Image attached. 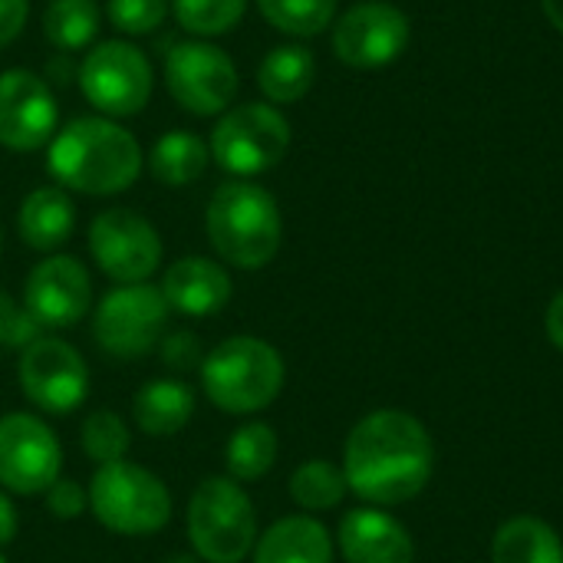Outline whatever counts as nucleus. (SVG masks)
I'll use <instances>...</instances> for the list:
<instances>
[{"label":"nucleus","instance_id":"5","mask_svg":"<svg viewBox=\"0 0 563 563\" xmlns=\"http://www.w3.org/2000/svg\"><path fill=\"white\" fill-rule=\"evenodd\" d=\"M86 495H89V511L112 534H125V538L155 534L172 518V495L165 482L125 459L112 465H99Z\"/></svg>","mask_w":563,"mask_h":563},{"label":"nucleus","instance_id":"37","mask_svg":"<svg viewBox=\"0 0 563 563\" xmlns=\"http://www.w3.org/2000/svg\"><path fill=\"white\" fill-rule=\"evenodd\" d=\"M544 327H548L551 343L563 353V290L561 294H554V300H551V307H548V317H544Z\"/></svg>","mask_w":563,"mask_h":563},{"label":"nucleus","instance_id":"14","mask_svg":"<svg viewBox=\"0 0 563 563\" xmlns=\"http://www.w3.org/2000/svg\"><path fill=\"white\" fill-rule=\"evenodd\" d=\"M59 129V106L49 82L23 66L0 73V145L10 152H36Z\"/></svg>","mask_w":563,"mask_h":563},{"label":"nucleus","instance_id":"22","mask_svg":"<svg viewBox=\"0 0 563 563\" xmlns=\"http://www.w3.org/2000/svg\"><path fill=\"white\" fill-rule=\"evenodd\" d=\"M492 563H563L561 534L531 515H518L495 531Z\"/></svg>","mask_w":563,"mask_h":563},{"label":"nucleus","instance_id":"12","mask_svg":"<svg viewBox=\"0 0 563 563\" xmlns=\"http://www.w3.org/2000/svg\"><path fill=\"white\" fill-rule=\"evenodd\" d=\"M16 379L23 396L53 416H69L89 396V366L86 360L56 336H40L20 350Z\"/></svg>","mask_w":563,"mask_h":563},{"label":"nucleus","instance_id":"34","mask_svg":"<svg viewBox=\"0 0 563 563\" xmlns=\"http://www.w3.org/2000/svg\"><path fill=\"white\" fill-rule=\"evenodd\" d=\"M43 495H46V511L56 521H73V518H79L89 508V495L76 482H69V478H56Z\"/></svg>","mask_w":563,"mask_h":563},{"label":"nucleus","instance_id":"16","mask_svg":"<svg viewBox=\"0 0 563 563\" xmlns=\"http://www.w3.org/2000/svg\"><path fill=\"white\" fill-rule=\"evenodd\" d=\"M23 307L43 330L76 327L92 307L89 271L69 254L43 257L23 284Z\"/></svg>","mask_w":563,"mask_h":563},{"label":"nucleus","instance_id":"8","mask_svg":"<svg viewBox=\"0 0 563 563\" xmlns=\"http://www.w3.org/2000/svg\"><path fill=\"white\" fill-rule=\"evenodd\" d=\"M211 158L234 178L271 172L290 148V122L271 102L231 106L211 132Z\"/></svg>","mask_w":563,"mask_h":563},{"label":"nucleus","instance_id":"31","mask_svg":"<svg viewBox=\"0 0 563 563\" xmlns=\"http://www.w3.org/2000/svg\"><path fill=\"white\" fill-rule=\"evenodd\" d=\"M168 10H172L168 0H109L106 3V16L122 36L155 33L165 23Z\"/></svg>","mask_w":563,"mask_h":563},{"label":"nucleus","instance_id":"41","mask_svg":"<svg viewBox=\"0 0 563 563\" xmlns=\"http://www.w3.org/2000/svg\"><path fill=\"white\" fill-rule=\"evenodd\" d=\"M0 247H3V234H0Z\"/></svg>","mask_w":563,"mask_h":563},{"label":"nucleus","instance_id":"24","mask_svg":"<svg viewBox=\"0 0 563 563\" xmlns=\"http://www.w3.org/2000/svg\"><path fill=\"white\" fill-rule=\"evenodd\" d=\"M211 162V148L201 135L185 132V129H172L162 139H155L152 152H148V172L155 181L168 185V188H185L191 181H198L205 175Z\"/></svg>","mask_w":563,"mask_h":563},{"label":"nucleus","instance_id":"26","mask_svg":"<svg viewBox=\"0 0 563 563\" xmlns=\"http://www.w3.org/2000/svg\"><path fill=\"white\" fill-rule=\"evenodd\" d=\"M277 432L267 422H247L241 426L224 449L228 478L234 482H257L264 478L277 462Z\"/></svg>","mask_w":563,"mask_h":563},{"label":"nucleus","instance_id":"36","mask_svg":"<svg viewBox=\"0 0 563 563\" xmlns=\"http://www.w3.org/2000/svg\"><path fill=\"white\" fill-rule=\"evenodd\" d=\"M20 531V518H16V508L13 501L0 492V548H7Z\"/></svg>","mask_w":563,"mask_h":563},{"label":"nucleus","instance_id":"9","mask_svg":"<svg viewBox=\"0 0 563 563\" xmlns=\"http://www.w3.org/2000/svg\"><path fill=\"white\" fill-rule=\"evenodd\" d=\"M172 307L155 284H119L92 313L96 343L115 360H139L152 353L168 327Z\"/></svg>","mask_w":563,"mask_h":563},{"label":"nucleus","instance_id":"25","mask_svg":"<svg viewBox=\"0 0 563 563\" xmlns=\"http://www.w3.org/2000/svg\"><path fill=\"white\" fill-rule=\"evenodd\" d=\"M102 7L96 0H49L43 13V36L63 53H79L96 43Z\"/></svg>","mask_w":563,"mask_h":563},{"label":"nucleus","instance_id":"27","mask_svg":"<svg viewBox=\"0 0 563 563\" xmlns=\"http://www.w3.org/2000/svg\"><path fill=\"white\" fill-rule=\"evenodd\" d=\"M346 492H350V485H346L343 468H336L333 462H323V459H310L290 475V498L303 511H330V508L343 505Z\"/></svg>","mask_w":563,"mask_h":563},{"label":"nucleus","instance_id":"6","mask_svg":"<svg viewBox=\"0 0 563 563\" xmlns=\"http://www.w3.org/2000/svg\"><path fill=\"white\" fill-rule=\"evenodd\" d=\"M188 538L205 563H241L257 544V511L234 478H205L188 501Z\"/></svg>","mask_w":563,"mask_h":563},{"label":"nucleus","instance_id":"21","mask_svg":"<svg viewBox=\"0 0 563 563\" xmlns=\"http://www.w3.org/2000/svg\"><path fill=\"white\" fill-rule=\"evenodd\" d=\"M132 416L145 435H178L195 416V389L178 379H152L135 393Z\"/></svg>","mask_w":563,"mask_h":563},{"label":"nucleus","instance_id":"11","mask_svg":"<svg viewBox=\"0 0 563 563\" xmlns=\"http://www.w3.org/2000/svg\"><path fill=\"white\" fill-rule=\"evenodd\" d=\"M89 251L99 271L115 284H145L162 264L155 224L132 208L99 211L89 224Z\"/></svg>","mask_w":563,"mask_h":563},{"label":"nucleus","instance_id":"40","mask_svg":"<svg viewBox=\"0 0 563 563\" xmlns=\"http://www.w3.org/2000/svg\"><path fill=\"white\" fill-rule=\"evenodd\" d=\"M0 563H7V558H3V554H0Z\"/></svg>","mask_w":563,"mask_h":563},{"label":"nucleus","instance_id":"2","mask_svg":"<svg viewBox=\"0 0 563 563\" xmlns=\"http://www.w3.org/2000/svg\"><path fill=\"white\" fill-rule=\"evenodd\" d=\"M145 155L139 139L106 115L69 119L46 145V172L59 188L79 195H119L142 175Z\"/></svg>","mask_w":563,"mask_h":563},{"label":"nucleus","instance_id":"28","mask_svg":"<svg viewBox=\"0 0 563 563\" xmlns=\"http://www.w3.org/2000/svg\"><path fill=\"white\" fill-rule=\"evenodd\" d=\"M257 10L290 36H317L336 20V0H257Z\"/></svg>","mask_w":563,"mask_h":563},{"label":"nucleus","instance_id":"18","mask_svg":"<svg viewBox=\"0 0 563 563\" xmlns=\"http://www.w3.org/2000/svg\"><path fill=\"white\" fill-rule=\"evenodd\" d=\"M231 274L211 257H181L162 277V294L172 313L185 317H214L231 300Z\"/></svg>","mask_w":563,"mask_h":563},{"label":"nucleus","instance_id":"4","mask_svg":"<svg viewBox=\"0 0 563 563\" xmlns=\"http://www.w3.org/2000/svg\"><path fill=\"white\" fill-rule=\"evenodd\" d=\"M284 356L257 336H231L205 353L201 389L228 416H251L267 409L284 389Z\"/></svg>","mask_w":563,"mask_h":563},{"label":"nucleus","instance_id":"39","mask_svg":"<svg viewBox=\"0 0 563 563\" xmlns=\"http://www.w3.org/2000/svg\"><path fill=\"white\" fill-rule=\"evenodd\" d=\"M168 563H201V558H185V554H181V558H172Z\"/></svg>","mask_w":563,"mask_h":563},{"label":"nucleus","instance_id":"33","mask_svg":"<svg viewBox=\"0 0 563 563\" xmlns=\"http://www.w3.org/2000/svg\"><path fill=\"white\" fill-rule=\"evenodd\" d=\"M158 346H162V360H165L168 369L185 373V369H195V366L201 369V363H205V346H201V340L191 330L165 333Z\"/></svg>","mask_w":563,"mask_h":563},{"label":"nucleus","instance_id":"13","mask_svg":"<svg viewBox=\"0 0 563 563\" xmlns=\"http://www.w3.org/2000/svg\"><path fill=\"white\" fill-rule=\"evenodd\" d=\"M63 468L59 439L30 412L0 416V488L13 495H43Z\"/></svg>","mask_w":563,"mask_h":563},{"label":"nucleus","instance_id":"30","mask_svg":"<svg viewBox=\"0 0 563 563\" xmlns=\"http://www.w3.org/2000/svg\"><path fill=\"white\" fill-rule=\"evenodd\" d=\"M132 445L129 426L122 422L119 412L112 409H96L86 416L82 422V452L96 462V465H112L122 462L125 452Z\"/></svg>","mask_w":563,"mask_h":563},{"label":"nucleus","instance_id":"29","mask_svg":"<svg viewBox=\"0 0 563 563\" xmlns=\"http://www.w3.org/2000/svg\"><path fill=\"white\" fill-rule=\"evenodd\" d=\"M168 3L181 30H188L198 40L231 33L247 10V0H168Z\"/></svg>","mask_w":563,"mask_h":563},{"label":"nucleus","instance_id":"32","mask_svg":"<svg viewBox=\"0 0 563 563\" xmlns=\"http://www.w3.org/2000/svg\"><path fill=\"white\" fill-rule=\"evenodd\" d=\"M40 336H43V327L26 313V307H20L7 290H0V346L23 350Z\"/></svg>","mask_w":563,"mask_h":563},{"label":"nucleus","instance_id":"15","mask_svg":"<svg viewBox=\"0 0 563 563\" xmlns=\"http://www.w3.org/2000/svg\"><path fill=\"white\" fill-rule=\"evenodd\" d=\"M409 43V16L386 3L366 0L333 20V53L356 69H376L402 56Z\"/></svg>","mask_w":563,"mask_h":563},{"label":"nucleus","instance_id":"19","mask_svg":"<svg viewBox=\"0 0 563 563\" xmlns=\"http://www.w3.org/2000/svg\"><path fill=\"white\" fill-rule=\"evenodd\" d=\"M16 231H20V241L40 254H53L56 247H63L76 231V205L69 191L59 185L33 188L20 201Z\"/></svg>","mask_w":563,"mask_h":563},{"label":"nucleus","instance_id":"10","mask_svg":"<svg viewBox=\"0 0 563 563\" xmlns=\"http://www.w3.org/2000/svg\"><path fill=\"white\" fill-rule=\"evenodd\" d=\"M165 86L185 112L211 119L234 106L241 79L234 59L221 46L211 40H185L165 56Z\"/></svg>","mask_w":563,"mask_h":563},{"label":"nucleus","instance_id":"35","mask_svg":"<svg viewBox=\"0 0 563 563\" xmlns=\"http://www.w3.org/2000/svg\"><path fill=\"white\" fill-rule=\"evenodd\" d=\"M26 16H30V0H0V49L23 33Z\"/></svg>","mask_w":563,"mask_h":563},{"label":"nucleus","instance_id":"1","mask_svg":"<svg viewBox=\"0 0 563 563\" xmlns=\"http://www.w3.org/2000/svg\"><path fill=\"white\" fill-rule=\"evenodd\" d=\"M435 472L429 429L402 412L379 409L353 426L343 445V475L356 498L373 508H396L426 492Z\"/></svg>","mask_w":563,"mask_h":563},{"label":"nucleus","instance_id":"23","mask_svg":"<svg viewBox=\"0 0 563 563\" xmlns=\"http://www.w3.org/2000/svg\"><path fill=\"white\" fill-rule=\"evenodd\" d=\"M313 79H317V59L300 43L274 46L257 66V86L277 106L303 99L310 92Z\"/></svg>","mask_w":563,"mask_h":563},{"label":"nucleus","instance_id":"7","mask_svg":"<svg viewBox=\"0 0 563 563\" xmlns=\"http://www.w3.org/2000/svg\"><path fill=\"white\" fill-rule=\"evenodd\" d=\"M79 89L86 102L106 119L139 115L155 89L148 56L129 40H102L86 49L79 63Z\"/></svg>","mask_w":563,"mask_h":563},{"label":"nucleus","instance_id":"17","mask_svg":"<svg viewBox=\"0 0 563 563\" xmlns=\"http://www.w3.org/2000/svg\"><path fill=\"white\" fill-rule=\"evenodd\" d=\"M336 544L346 563H412L416 544L409 528L383 508L346 511L336 531Z\"/></svg>","mask_w":563,"mask_h":563},{"label":"nucleus","instance_id":"20","mask_svg":"<svg viewBox=\"0 0 563 563\" xmlns=\"http://www.w3.org/2000/svg\"><path fill=\"white\" fill-rule=\"evenodd\" d=\"M254 563H333V538L310 515H290L257 534Z\"/></svg>","mask_w":563,"mask_h":563},{"label":"nucleus","instance_id":"3","mask_svg":"<svg viewBox=\"0 0 563 563\" xmlns=\"http://www.w3.org/2000/svg\"><path fill=\"white\" fill-rule=\"evenodd\" d=\"M205 231L221 261L241 271H261L280 251L284 221L277 198L264 185L234 178L214 188L205 211Z\"/></svg>","mask_w":563,"mask_h":563},{"label":"nucleus","instance_id":"38","mask_svg":"<svg viewBox=\"0 0 563 563\" xmlns=\"http://www.w3.org/2000/svg\"><path fill=\"white\" fill-rule=\"evenodd\" d=\"M544 3V13H548V20L558 26L563 33V0H541Z\"/></svg>","mask_w":563,"mask_h":563}]
</instances>
